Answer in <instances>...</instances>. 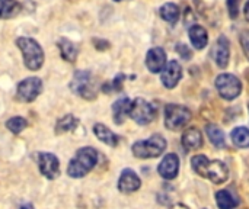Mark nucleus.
Segmentation results:
<instances>
[{
    "label": "nucleus",
    "instance_id": "27",
    "mask_svg": "<svg viewBox=\"0 0 249 209\" xmlns=\"http://www.w3.org/2000/svg\"><path fill=\"white\" fill-rule=\"evenodd\" d=\"M28 127V121L23 116H12L6 121V128L12 134H20Z\"/></svg>",
    "mask_w": 249,
    "mask_h": 209
},
{
    "label": "nucleus",
    "instance_id": "14",
    "mask_svg": "<svg viewBox=\"0 0 249 209\" xmlns=\"http://www.w3.org/2000/svg\"><path fill=\"white\" fill-rule=\"evenodd\" d=\"M166 65V54L163 51V48L160 47H155L152 49H149L147 55H146V67L150 73H159L165 68Z\"/></svg>",
    "mask_w": 249,
    "mask_h": 209
},
{
    "label": "nucleus",
    "instance_id": "7",
    "mask_svg": "<svg viewBox=\"0 0 249 209\" xmlns=\"http://www.w3.org/2000/svg\"><path fill=\"white\" fill-rule=\"evenodd\" d=\"M216 89L223 99L233 100L241 95L242 83L236 76L223 73V74L217 76V79H216Z\"/></svg>",
    "mask_w": 249,
    "mask_h": 209
},
{
    "label": "nucleus",
    "instance_id": "34",
    "mask_svg": "<svg viewBox=\"0 0 249 209\" xmlns=\"http://www.w3.org/2000/svg\"><path fill=\"white\" fill-rule=\"evenodd\" d=\"M169 209H188L185 205H182V204H178V205H174L172 208H169Z\"/></svg>",
    "mask_w": 249,
    "mask_h": 209
},
{
    "label": "nucleus",
    "instance_id": "11",
    "mask_svg": "<svg viewBox=\"0 0 249 209\" xmlns=\"http://www.w3.org/2000/svg\"><path fill=\"white\" fill-rule=\"evenodd\" d=\"M182 77V68L178 61H169L166 63L165 68L162 70V84L166 89H174Z\"/></svg>",
    "mask_w": 249,
    "mask_h": 209
},
{
    "label": "nucleus",
    "instance_id": "33",
    "mask_svg": "<svg viewBox=\"0 0 249 209\" xmlns=\"http://www.w3.org/2000/svg\"><path fill=\"white\" fill-rule=\"evenodd\" d=\"M244 12H245V17H247V20L249 22V0L245 3V9H244Z\"/></svg>",
    "mask_w": 249,
    "mask_h": 209
},
{
    "label": "nucleus",
    "instance_id": "31",
    "mask_svg": "<svg viewBox=\"0 0 249 209\" xmlns=\"http://www.w3.org/2000/svg\"><path fill=\"white\" fill-rule=\"evenodd\" d=\"M241 45H242V49H244L247 58L249 60V31L242 32V35H241Z\"/></svg>",
    "mask_w": 249,
    "mask_h": 209
},
{
    "label": "nucleus",
    "instance_id": "30",
    "mask_svg": "<svg viewBox=\"0 0 249 209\" xmlns=\"http://www.w3.org/2000/svg\"><path fill=\"white\" fill-rule=\"evenodd\" d=\"M177 52L184 58V60H190L191 57H193V52H191V49L187 47V45H184V44H179L178 47H177Z\"/></svg>",
    "mask_w": 249,
    "mask_h": 209
},
{
    "label": "nucleus",
    "instance_id": "8",
    "mask_svg": "<svg viewBox=\"0 0 249 209\" xmlns=\"http://www.w3.org/2000/svg\"><path fill=\"white\" fill-rule=\"evenodd\" d=\"M191 119V111L182 105H168L165 109V125L171 131H177L188 124Z\"/></svg>",
    "mask_w": 249,
    "mask_h": 209
},
{
    "label": "nucleus",
    "instance_id": "19",
    "mask_svg": "<svg viewBox=\"0 0 249 209\" xmlns=\"http://www.w3.org/2000/svg\"><path fill=\"white\" fill-rule=\"evenodd\" d=\"M93 134L96 135V138L99 141H102L104 144L109 145V147H117L120 143V138L117 134H114L107 125L104 124H95L93 125Z\"/></svg>",
    "mask_w": 249,
    "mask_h": 209
},
{
    "label": "nucleus",
    "instance_id": "4",
    "mask_svg": "<svg viewBox=\"0 0 249 209\" xmlns=\"http://www.w3.org/2000/svg\"><path fill=\"white\" fill-rule=\"evenodd\" d=\"M70 90L86 100H93L98 96L96 83L93 79V74L89 70H77L73 74V79L70 81Z\"/></svg>",
    "mask_w": 249,
    "mask_h": 209
},
{
    "label": "nucleus",
    "instance_id": "28",
    "mask_svg": "<svg viewBox=\"0 0 249 209\" xmlns=\"http://www.w3.org/2000/svg\"><path fill=\"white\" fill-rule=\"evenodd\" d=\"M124 79H125V76H124V74H117V77H115L112 81H109V83H105V84L102 86V90H104L105 93H111V92H120V90L123 89Z\"/></svg>",
    "mask_w": 249,
    "mask_h": 209
},
{
    "label": "nucleus",
    "instance_id": "6",
    "mask_svg": "<svg viewBox=\"0 0 249 209\" xmlns=\"http://www.w3.org/2000/svg\"><path fill=\"white\" fill-rule=\"evenodd\" d=\"M158 115V109L155 105L149 103L147 100L137 97L131 102V108H130V118L137 122L139 125H149L150 122H153L156 119Z\"/></svg>",
    "mask_w": 249,
    "mask_h": 209
},
{
    "label": "nucleus",
    "instance_id": "20",
    "mask_svg": "<svg viewBox=\"0 0 249 209\" xmlns=\"http://www.w3.org/2000/svg\"><path fill=\"white\" fill-rule=\"evenodd\" d=\"M188 35H190V41L193 44V47L196 49H203L207 47V42H209V35H207V31L200 26V25H193L188 31Z\"/></svg>",
    "mask_w": 249,
    "mask_h": 209
},
{
    "label": "nucleus",
    "instance_id": "3",
    "mask_svg": "<svg viewBox=\"0 0 249 209\" xmlns=\"http://www.w3.org/2000/svg\"><path fill=\"white\" fill-rule=\"evenodd\" d=\"M16 47L22 52L23 63L28 70H31V71L41 70L45 55H44L42 47L39 45V42L36 39L29 38V36H20L16 39Z\"/></svg>",
    "mask_w": 249,
    "mask_h": 209
},
{
    "label": "nucleus",
    "instance_id": "15",
    "mask_svg": "<svg viewBox=\"0 0 249 209\" xmlns=\"http://www.w3.org/2000/svg\"><path fill=\"white\" fill-rule=\"evenodd\" d=\"M159 175L166 179V180H172L177 177L178 172H179V159L177 154H168L163 157V160L160 161L159 167H158Z\"/></svg>",
    "mask_w": 249,
    "mask_h": 209
},
{
    "label": "nucleus",
    "instance_id": "12",
    "mask_svg": "<svg viewBox=\"0 0 249 209\" xmlns=\"http://www.w3.org/2000/svg\"><path fill=\"white\" fill-rule=\"evenodd\" d=\"M140 186H142V180L131 169H125L121 172V176L118 179V191L120 192L133 193V192L139 191Z\"/></svg>",
    "mask_w": 249,
    "mask_h": 209
},
{
    "label": "nucleus",
    "instance_id": "24",
    "mask_svg": "<svg viewBox=\"0 0 249 209\" xmlns=\"http://www.w3.org/2000/svg\"><path fill=\"white\" fill-rule=\"evenodd\" d=\"M216 202L219 209H235L239 205V199H236L229 191H219L216 193Z\"/></svg>",
    "mask_w": 249,
    "mask_h": 209
},
{
    "label": "nucleus",
    "instance_id": "35",
    "mask_svg": "<svg viewBox=\"0 0 249 209\" xmlns=\"http://www.w3.org/2000/svg\"><path fill=\"white\" fill-rule=\"evenodd\" d=\"M19 209H35V208H34V205H31V204H25V205H22Z\"/></svg>",
    "mask_w": 249,
    "mask_h": 209
},
{
    "label": "nucleus",
    "instance_id": "36",
    "mask_svg": "<svg viewBox=\"0 0 249 209\" xmlns=\"http://www.w3.org/2000/svg\"><path fill=\"white\" fill-rule=\"evenodd\" d=\"M114 1H124V0H114Z\"/></svg>",
    "mask_w": 249,
    "mask_h": 209
},
{
    "label": "nucleus",
    "instance_id": "25",
    "mask_svg": "<svg viewBox=\"0 0 249 209\" xmlns=\"http://www.w3.org/2000/svg\"><path fill=\"white\" fill-rule=\"evenodd\" d=\"M206 134L210 138L212 144L217 148H223L226 145V138L223 131L217 125H207L206 127Z\"/></svg>",
    "mask_w": 249,
    "mask_h": 209
},
{
    "label": "nucleus",
    "instance_id": "17",
    "mask_svg": "<svg viewBox=\"0 0 249 209\" xmlns=\"http://www.w3.org/2000/svg\"><path fill=\"white\" fill-rule=\"evenodd\" d=\"M130 108H131V100L128 97H121L114 102L112 105V119L117 125L124 124L125 118L130 115Z\"/></svg>",
    "mask_w": 249,
    "mask_h": 209
},
{
    "label": "nucleus",
    "instance_id": "2",
    "mask_svg": "<svg viewBox=\"0 0 249 209\" xmlns=\"http://www.w3.org/2000/svg\"><path fill=\"white\" fill-rule=\"evenodd\" d=\"M98 151L93 147H82L76 151L74 157L69 161L67 175L71 179L85 177L98 164Z\"/></svg>",
    "mask_w": 249,
    "mask_h": 209
},
{
    "label": "nucleus",
    "instance_id": "29",
    "mask_svg": "<svg viewBox=\"0 0 249 209\" xmlns=\"http://www.w3.org/2000/svg\"><path fill=\"white\" fill-rule=\"evenodd\" d=\"M226 3H228L229 16L232 19H236L239 15V0H226Z\"/></svg>",
    "mask_w": 249,
    "mask_h": 209
},
{
    "label": "nucleus",
    "instance_id": "10",
    "mask_svg": "<svg viewBox=\"0 0 249 209\" xmlns=\"http://www.w3.org/2000/svg\"><path fill=\"white\" fill-rule=\"evenodd\" d=\"M36 161H38V169L45 179L54 180L60 176V160L55 154L45 153V151L39 153Z\"/></svg>",
    "mask_w": 249,
    "mask_h": 209
},
{
    "label": "nucleus",
    "instance_id": "21",
    "mask_svg": "<svg viewBox=\"0 0 249 209\" xmlns=\"http://www.w3.org/2000/svg\"><path fill=\"white\" fill-rule=\"evenodd\" d=\"M79 124H80V121H79L74 115H71V113L64 115V116H61V118L57 119L55 128H54V134H55V135H61V134L74 131V129L77 128Z\"/></svg>",
    "mask_w": 249,
    "mask_h": 209
},
{
    "label": "nucleus",
    "instance_id": "9",
    "mask_svg": "<svg viewBox=\"0 0 249 209\" xmlns=\"http://www.w3.org/2000/svg\"><path fill=\"white\" fill-rule=\"evenodd\" d=\"M42 92V80L39 77H26L18 83L16 97L20 102L31 103L34 102Z\"/></svg>",
    "mask_w": 249,
    "mask_h": 209
},
{
    "label": "nucleus",
    "instance_id": "26",
    "mask_svg": "<svg viewBox=\"0 0 249 209\" xmlns=\"http://www.w3.org/2000/svg\"><path fill=\"white\" fill-rule=\"evenodd\" d=\"M232 141L239 148H248L249 147V129L245 127H238L231 134Z\"/></svg>",
    "mask_w": 249,
    "mask_h": 209
},
{
    "label": "nucleus",
    "instance_id": "5",
    "mask_svg": "<svg viewBox=\"0 0 249 209\" xmlns=\"http://www.w3.org/2000/svg\"><path fill=\"white\" fill-rule=\"evenodd\" d=\"M131 150L137 159H155L166 150V140L162 135L156 134L147 140L134 143Z\"/></svg>",
    "mask_w": 249,
    "mask_h": 209
},
{
    "label": "nucleus",
    "instance_id": "13",
    "mask_svg": "<svg viewBox=\"0 0 249 209\" xmlns=\"http://www.w3.org/2000/svg\"><path fill=\"white\" fill-rule=\"evenodd\" d=\"M231 57V44L226 36H220L213 48V58L220 68H226Z\"/></svg>",
    "mask_w": 249,
    "mask_h": 209
},
{
    "label": "nucleus",
    "instance_id": "22",
    "mask_svg": "<svg viewBox=\"0 0 249 209\" xmlns=\"http://www.w3.org/2000/svg\"><path fill=\"white\" fill-rule=\"evenodd\" d=\"M22 10V3L18 0H0V19H13Z\"/></svg>",
    "mask_w": 249,
    "mask_h": 209
},
{
    "label": "nucleus",
    "instance_id": "16",
    "mask_svg": "<svg viewBox=\"0 0 249 209\" xmlns=\"http://www.w3.org/2000/svg\"><path fill=\"white\" fill-rule=\"evenodd\" d=\"M182 147L187 150V151H194V150H198L201 148L203 145V134L200 129H197L196 127H191V128H187L185 132L182 134Z\"/></svg>",
    "mask_w": 249,
    "mask_h": 209
},
{
    "label": "nucleus",
    "instance_id": "23",
    "mask_svg": "<svg viewBox=\"0 0 249 209\" xmlns=\"http://www.w3.org/2000/svg\"><path fill=\"white\" fill-rule=\"evenodd\" d=\"M159 13H160V17H162L163 20H166L168 23H171V25L178 23L179 16H181L179 7H178L175 3H165V4L159 9Z\"/></svg>",
    "mask_w": 249,
    "mask_h": 209
},
{
    "label": "nucleus",
    "instance_id": "18",
    "mask_svg": "<svg viewBox=\"0 0 249 209\" xmlns=\"http://www.w3.org/2000/svg\"><path fill=\"white\" fill-rule=\"evenodd\" d=\"M57 47H58L60 55L64 61H69V63L76 61V58L79 55V48L73 41H70L67 38H60L57 42Z\"/></svg>",
    "mask_w": 249,
    "mask_h": 209
},
{
    "label": "nucleus",
    "instance_id": "1",
    "mask_svg": "<svg viewBox=\"0 0 249 209\" xmlns=\"http://www.w3.org/2000/svg\"><path fill=\"white\" fill-rule=\"evenodd\" d=\"M191 166L197 175L210 179L216 185L225 183L229 177V169L225 163L219 160L210 161L206 156H194L191 160Z\"/></svg>",
    "mask_w": 249,
    "mask_h": 209
},
{
    "label": "nucleus",
    "instance_id": "32",
    "mask_svg": "<svg viewBox=\"0 0 249 209\" xmlns=\"http://www.w3.org/2000/svg\"><path fill=\"white\" fill-rule=\"evenodd\" d=\"M92 42H93L95 48L99 49V51H104V49H108L109 48V42L108 41H104V39H99V38H93Z\"/></svg>",
    "mask_w": 249,
    "mask_h": 209
}]
</instances>
